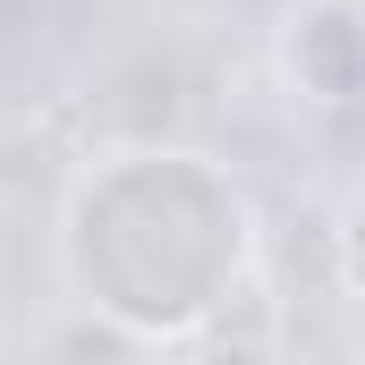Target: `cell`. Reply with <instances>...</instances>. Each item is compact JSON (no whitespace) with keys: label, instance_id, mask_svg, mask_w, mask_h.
<instances>
[{"label":"cell","instance_id":"obj_1","mask_svg":"<svg viewBox=\"0 0 365 365\" xmlns=\"http://www.w3.org/2000/svg\"><path fill=\"white\" fill-rule=\"evenodd\" d=\"M247 255H255L247 187L179 145L102 153L60 212L68 289L93 314H119L128 340H170L204 306H221L247 280Z\"/></svg>","mask_w":365,"mask_h":365},{"label":"cell","instance_id":"obj_2","mask_svg":"<svg viewBox=\"0 0 365 365\" xmlns=\"http://www.w3.org/2000/svg\"><path fill=\"white\" fill-rule=\"evenodd\" d=\"M280 68L306 102L340 110L357 93V0H306L280 34Z\"/></svg>","mask_w":365,"mask_h":365}]
</instances>
